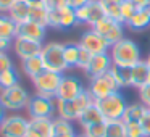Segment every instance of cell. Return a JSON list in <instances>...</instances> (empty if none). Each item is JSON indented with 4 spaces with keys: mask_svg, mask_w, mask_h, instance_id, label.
<instances>
[{
    "mask_svg": "<svg viewBox=\"0 0 150 137\" xmlns=\"http://www.w3.org/2000/svg\"><path fill=\"white\" fill-rule=\"evenodd\" d=\"M111 56V61L116 66H127L132 68L136 63H139L142 60V53H140V47L134 42L132 39L123 37L120 42L113 44L108 50Z\"/></svg>",
    "mask_w": 150,
    "mask_h": 137,
    "instance_id": "cell-1",
    "label": "cell"
},
{
    "mask_svg": "<svg viewBox=\"0 0 150 137\" xmlns=\"http://www.w3.org/2000/svg\"><path fill=\"white\" fill-rule=\"evenodd\" d=\"M94 97L91 95V92L86 89L81 95H78L73 100H57L55 98V107H57V116L63 118L68 121H78L79 116L82 114V111L94 103Z\"/></svg>",
    "mask_w": 150,
    "mask_h": 137,
    "instance_id": "cell-2",
    "label": "cell"
},
{
    "mask_svg": "<svg viewBox=\"0 0 150 137\" xmlns=\"http://www.w3.org/2000/svg\"><path fill=\"white\" fill-rule=\"evenodd\" d=\"M65 44L60 42H49L44 44L40 56H42V61L45 65L47 71H53V73H63L68 69V65L65 61Z\"/></svg>",
    "mask_w": 150,
    "mask_h": 137,
    "instance_id": "cell-3",
    "label": "cell"
},
{
    "mask_svg": "<svg viewBox=\"0 0 150 137\" xmlns=\"http://www.w3.org/2000/svg\"><path fill=\"white\" fill-rule=\"evenodd\" d=\"M97 107L100 108L102 114H103L105 121H116V119H123V114L126 111L127 102L124 98V95L120 90L115 92V94L108 95L105 98L100 100H95Z\"/></svg>",
    "mask_w": 150,
    "mask_h": 137,
    "instance_id": "cell-4",
    "label": "cell"
},
{
    "mask_svg": "<svg viewBox=\"0 0 150 137\" xmlns=\"http://www.w3.org/2000/svg\"><path fill=\"white\" fill-rule=\"evenodd\" d=\"M31 95L21 84L0 90V102L7 111H21L28 107Z\"/></svg>",
    "mask_w": 150,
    "mask_h": 137,
    "instance_id": "cell-5",
    "label": "cell"
},
{
    "mask_svg": "<svg viewBox=\"0 0 150 137\" xmlns=\"http://www.w3.org/2000/svg\"><path fill=\"white\" fill-rule=\"evenodd\" d=\"M62 79H63V74L53 73V71H47L45 69L44 73H40L39 76H36L31 81H33V85L36 89V94L49 97V98H55Z\"/></svg>",
    "mask_w": 150,
    "mask_h": 137,
    "instance_id": "cell-6",
    "label": "cell"
},
{
    "mask_svg": "<svg viewBox=\"0 0 150 137\" xmlns=\"http://www.w3.org/2000/svg\"><path fill=\"white\" fill-rule=\"evenodd\" d=\"M79 21L76 16V10L69 5L60 8H52L49 10V24L47 28H53V29H69V28L78 26Z\"/></svg>",
    "mask_w": 150,
    "mask_h": 137,
    "instance_id": "cell-7",
    "label": "cell"
},
{
    "mask_svg": "<svg viewBox=\"0 0 150 137\" xmlns=\"http://www.w3.org/2000/svg\"><path fill=\"white\" fill-rule=\"evenodd\" d=\"M123 28H124L123 23H120V21L113 20V18H110V16H103L92 29L97 31V32L108 42V45L111 47L113 44L120 42V40L124 37V29Z\"/></svg>",
    "mask_w": 150,
    "mask_h": 137,
    "instance_id": "cell-8",
    "label": "cell"
},
{
    "mask_svg": "<svg viewBox=\"0 0 150 137\" xmlns=\"http://www.w3.org/2000/svg\"><path fill=\"white\" fill-rule=\"evenodd\" d=\"M29 118H53L57 114L55 98H49L44 95H33L26 107Z\"/></svg>",
    "mask_w": 150,
    "mask_h": 137,
    "instance_id": "cell-9",
    "label": "cell"
},
{
    "mask_svg": "<svg viewBox=\"0 0 150 137\" xmlns=\"http://www.w3.org/2000/svg\"><path fill=\"white\" fill-rule=\"evenodd\" d=\"M89 92L91 95L94 97V100H100V98H105L108 95L115 94V92L120 90L116 81L113 79L111 73H105L102 76H97V78H92L91 79V84H89Z\"/></svg>",
    "mask_w": 150,
    "mask_h": 137,
    "instance_id": "cell-10",
    "label": "cell"
},
{
    "mask_svg": "<svg viewBox=\"0 0 150 137\" xmlns=\"http://www.w3.org/2000/svg\"><path fill=\"white\" fill-rule=\"evenodd\" d=\"M29 119L21 114H7L0 124V137H26Z\"/></svg>",
    "mask_w": 150,
    "mask_h": 137,
    "instance_id": "cell-11",
    "label": "cell"
},
{
    "mask_svg": "<svg viewBox=\"0 0 150 137\" xmlns=\"http://www.w3.org/2000/svg\"><path fill=\"white\" fill-rule=\"evenodd\" d=\"M78 44H79V47H81V49H84L86 52H89L91 55L107 53L108 50H110L108 42L97 32V31L92 29V28H91V29H87L84 34H82Z\"/></svg>",
    "mask_w": 150,
    "mask_h": 137,
    "instance_id": "cell-12",
    "label": "cell"
},
{
    "mask_svg": "<svg viewBox=\"0 0 150 137\" xmlns=\"http://www.w3.org/2000/svg\"><path fill=\"white\" fill-rule=\"evenodd\" d=\"M76 16H78L79 24H87V26L94 28L105 16V11L98 0H91L89 4L82 5L81 8L76 10Z\"/></svg>",
    "mask_w": 150,
    "mask_h": 137,
    "instance_id": "cell-13",
    "label": "cell"
},
{
    "mask_svg": "<svg viewBox=\"0 0 150 137\" xmlns=\"http://www.w3.org/2000/svg\"><path fill=\"white\" fill-rule=\"evenodd\" d=\"M84 85L74 76H65L63 74V79L60 82V87L57 90V100H73L78 95H81L84 92Z\"/></svg>",
    "mask_w": 150,
    "mask_h": 137,
    "instance_id": "cell-14",
    "label": "cell"
},
{
    "mask_svg": "<svg viewBox=\"0 0 150 137\" xmlns=\"http://www.w3.org/2000/svg\"><path fill=\"white\" fill-rule=\"evenodd\" d=\"M42 42H36V40L31 39H24V37H16L13 40V52L18 55V58L23 61V60H28L31 56L40 55L42 52Z\"/></svg>",
    "mask_w": 150,
    "mask_h": 137,
    "instance_id": "cell-15",
    "label": "cell"
},
{
    "mask_svg": "<svg viewBox=\"0 0 150 137\" xmlns=\"http://www.w3.org/2000/svg\"><path fill=\"white\" fill-rule=\"evenodd\" d=\"M113 66V61H111L110 53H98V55H92L91 61H89L87 68L84 69L86 76L89 79L97 78V76H102L105 73H108Z\"/></svg>",
    "mask_w": 150,
    "mask_h": 137,
    "instance_id": "cell-16",
    "label": "cell"
},
{
    "mask_svg": "<svg viewBox=\"0 0 150 137\" xmlns=\"http://www.w3.org/2000/svg\"><path fill=\"white\" fill-rule=\"evenodd\" d=\"M26 137H53V118H29Z\"/></svg>",
    "mask_w": 150,
    "mask_h": 137,
    "instance_id": "cell-17",
    "label": "cell"
},
{
    "mask_svg": "<svg viewBox=\"0 0 150 137\" xmlns=\"http://www.w3.org/2000/svg\"><path fill=\"white\" fill-rule=\"evenodd\" d=\"M45 31H47V26H42L39 23L28 20L24 23L18 24L16 37H24V39H31V40H36V42H42L45 39Z\"/></svg>",
    "mask_w": 150,
    "mask_h": 137,
    "instance_id": "cell-18",
    "label": "cell"
},
{
    "mask_svg": "<svg viewBox=\"0 0 150 137\" xmlns=\"http://www.w3.org/2000/svg\"><path fill=\"white\" fill-rule=\"evenodd\" d=\"M126 26L134 32H140L145 31L147 28H150V11L147 8H137V11L134 13V16L126 23Z\"/></svg>",
    "mask_w": 150,
    "mask_h": 137,
    "instance_id": "cell-19",
    "label": "cell"
},
{
    "mask_svg": "<svg viewBox=\"0 0 150 137\" xmlns=\"http://www.w3.org/2000/svg\"><path fill=\"white\" fill-rule=\"evenodd\" d=\"M105 118L102 114L100 108L97 107V103H92L82 111V114L79 116L78 123L81 124V127H87V126H92V124H97V123H103Z\"/></svg>",
    "mask_w": 150,
    "mask_h": 137,
    "instance_id": "cell-20",
    "label": "cell"
},
{
    "mask_svg": "<svg viewBox=\"0 0 150 137\" xmlns=\"http://www.w3.org/2000/svg\"><path fill=\"white\" fill-rule=\"evenodd\" d=\"M147 74H149V65L145 63V60H140L131 68V87L140 89L142 85H145Z\"/></svg>",
    "mask_w": 150,
    "mask_h": 137,
    "instance_id": "cell-21",
    "label": "cell"
},
{
    "mask_svg": "<svg viewBox=\"0 0 150 137\" xmlns=\"http://www.w3.org/2000/svg\"><path fill=\"white\" fill-rule=\"evenodd\" d=\"M21 68H23V73L29 79H34L36 76H39L40 73L45 71V65H44L42 56L40 55H36V56H31V58H28V60H23V61H21Z\"/></svg>",
    "mask_w": 150,
    "mask_h": 137,
    "instance_id": "cell-22",
    "label": "cell"
},
{
    "mask_svg": "<svg viewBox=\"0 0 150 137\" xmlns=\"http://www.w3.org/2000/svg\"><path fill=\"white\" fill-rule=\"evenodd\" d=\"M147 111H149V108L142 102H139V103H127L126 111L123 114V121L124 123H140V119L145 116Z\"/></svg>",
    "mask_w": 150,
    "mask_h": 137,
    "instance_id": "cell-23",
    "label": "cell"
},
{
    "mask_svg": "<svg viewBox=\"0 0 150 137\" xmlns=\"http://www.w3.org/2000/svg\"><path fill=\"white\" fill-rule=\"evenodd\" d=\"M29 10H31V7L24 2V0H18V2L13 4V7L10 8V11H8L7 15L16 24H21V23L29 20Z\"/></svg>",
    "mask_w": 150,
    "mask_h": 137,
    "instance_id": "cell-24",
    "label": "cell"
},
{
    "mask_svg": "<svg viewBox=\"0 0 150 137\" xmlns=\"http://www.w3.org/2000/svg\"><path fill=\"white\" fill-rule=\"evenodd\" d=\"M16 31H18V24L8 15H0V39L13 42L16 39Z\"/></svg>",
    "mask_w": 150,
    "mask_h": 137,
    "instance_id": "cell-25",
    "label": "cell"
},
{
    "mask_svg": "<svg viewBox=\"0 0 150 137\" xmlns=\"http://www.w3.org/2000/svg\"><path fill=\"white\" fill-rule=\"evenodd\" d=\"M110 73H111V76H113V79L116 81V84L120 89L131 87V68L113 65L110 69Z\"/></svg>",
    "mask_w": 150,
    "mask_h": 137,
    "instance_id": "cell-26",
    "label": "cell"
},
{
    "mask_svg": "<svg viewBox=\"0 0 150 137\" xmlns=\"http://www.w3.org/2000/svg\"><path fill=\"white\" fill-rule=\"evenodd\" d=\"M105 11V16H110L113 20L120 21L121 23V4H123V0H98Z\"/></svg>",
    "mask_w": 150,
    "mask_h": 137,
    "instance_id": "cell-27",
    "label": "cell"
},
{
    "mask_svg": "<svg viewBox=\"0 0 150 137\" xmlns=\"http://www.w3.org/2000/svg\"><path fill=\"white\" fill-rule=\"evenodd\" d=\"M79 52L81 47L79 44H65V61L68 68H78V60H79Z\"/></svg>",
    "mask_w": 150,
    "mask_h": 137,
    "instance_id": "cell-28",
    "label": "cell"
},
{
    "mask_svg": "<svg viewBox=\"0 0 150 137\" xmlns=\"http://www.w3.org/2000/svg\"><path fill=\"white\" fill-rule=\"evenodd\" d=\"M105 137H126V123L123 119L107 121Z\"/></svg>",
    "mask_w": 150,
    "mask_h": 137,
    "instance_id": "cell-29",
    "label": "cell"
},
{
    "mask_svg": "<svg viewBox=\"0 0 150 137\" xmlns=\"http://www.w3.org/2000/svg\"><path fill=\"white\" fill-rule=\"evenodd\" d=\"M16 84H20V73L15 68L5 71L4 74H0V90L2 89H10Z\"/></svg>",
    "mask_w": 150,
    "mask_h": 137,
    "instance_id": "cell-30",
    "label": "cell"
},
{
    "mask_svg": "<svg viewBox=\"0 0 150 137\" xmlns=\"http://www.w3.org/2000/svg\"><path fill=\"white\" fill-rule=\"evenodd\" d=\"M29 21H34V23H39L42 26H47L49 24V8L47 7H31Z\"/></svg>",
    "mask_w": 150,
    "mask_h": 137,
    "instance_id": "cell-31",
    "label": "cell"
},
{
    "mask_svg": "<svg viewBox=\"0 0 150 137\" xmlns=\"http://www.w3.org/2000/svg\"><path fill=\"white\" fill-rule=\"evenodd\" d=\"M57 134H76L73 123L58 116L53 118V136H57Z\"/></svg>",
    "mask_w": 150,
    "mask_h": 137,
    "instance_id": "cell-32",
    "label": "cell"
},
{
    "mask_svg": "<svg viewBox=\"0 0 150 137\" xmlns=\"http://www.w3.org/2000/svg\"><path fill=\"white\" fill-rule=\"evenodd\" d=\"M137 11V7L132 4V0H123V4H121V23L126 26V23L134 16V13Z\"/></svg>",
    "mask_w": 150,
    "mask_h": 137,
    "instance_id": "cell-33",
    "label": "cell"
},
{
    "mask_svg": "<svg viewBox=\"0 0 150 137\" xmlns=\"http://www.w3.org/2000/svg\"><path fill=\"white\" fill-rule=\"evenodd\" d=\"M105 132H107V121L82 127V134H86L87 137H105Z\"/></svg>",
    "mask_w": 150,
    "mask_h": 137,
    "instance_id": "cell-34",
    "label": "cell"
},
{
    "mask_svg": "<svg viewBox=\"0 0 150 137\" xmlns=\"http://www.w3.org/2000/svg\"><path fill=\"white\" fill-rule=\"evenodd\" d=\"M126 137H145L140 123H126Z\"/></svg>",
    "mask_w": 150,
    "mask_h": 137,
    "instance_id": "cell-35",
    "label": "cell"
},
{
    "mask_svg": "<svg viewBox=\"0 0 150 137\" xmlns=\"http://www.w3.org/2000/svg\"><path fill=\"white\" fill-rule=\"evenodd\" d=\"M13 68V61H11L8 52H0V74H4L5 71Z\"/></svg>",
    "mask_w": 150,
    "mask_h": 137,
    "instance_id": "cell-36",
    "label": "cell"
},
{
    "mask_svg": "<svg viewBox=\"0 0 150 137\" xmlns=\"http://www.w3.org/2000/svg\"><path fill=\"white\" fill-rule=\"evenodd\" d=\"M139 98L144 105L150 110V84H145L139 89Z\"/></svg>",
    "mask_w": 150,
    "mask_h": 137,
    "instance_id": "cell-37",
    "label": "cell"
},
{
    "mask_svg": "<svg viewBox=\"0 0 150 137\" xmlns=\"http://www.w3.org/2000/svg\"><path fill=\"white\" fill-rule=\"evenodd\" d=\"M92 55L89 52H86L84 49H81V52H79V60H78V68H81L82 71H84L86 68H87L89 61H91Z\"/></svg>",
    "mask_w": 150,
    "mask_h": 137,
    "instance_id": "cell-38",
    "label": "cell"
},
{
    "mask_svg": "<svg viewBox=\"0 0 150 137\" xmlns=\"http://www.w3.org/2000/svg\"><path fill=\"white\" fill-rule=\"evenodd\" d=\"M140 126H142V131L145 134V137H150V110L145 113V116L140 119Z\"/></svg>",
    "mask_w": 150,
    "mask_h": 137,
    "instance_id": "cell-39",
    "label": "cell"
},
{
    "mask_svg": "<svg viewBox=\"0 0 150 137\" xmlns=\"http://www.w3.org/2000/svg\"><path fill=\"white\" fill-rule=\"evenodd\" d=\"M45 5H47L49 10H52V8H60V7L68 5V0H47Z\"/></svg>",
    "mask_w": 150,
    "mask_h": 137,
    "instance_id": "cell-40",
    "label": "cell"
},
{
    "mask_svg": "<svg viewBox=\"0 0 150 137\" xmlns=\"http://www.w3.org/2000/svg\"><path fill=\"white\" fill-rule=\"evenodd\" d=\"M15 2L18 0H0V13H8Z\"/></svg>",
    "mask_w": 150,
    "mask_h": 137,
    "instance_id": "cell-41",
    "label": "cell"
},
{
    "mask_svg": "<svg viewBox=\"0 0 150 137\" xmlns=\"http://www.w3.org/2000/svg\"><path fill=\"white\" fill-rule=\"evenodd\" d=\"M89 2H91V0H68V5L73 7L74 10H78V8H81L82 5L89 4Z\"/></svg>",
    "mask_w": 150,
    "mask_h": 137,
    "instance_id": "cell-42",
    "label": "cell"
},
{
    "mask_svg": "<svg viewBox=\"0 0 150 137\" xmlns=\"http://www.w3.org/2000/svg\"><path fill=\"white\" fill-rule=\"evenodd\" d=\"M10 47H13V42H11V40L0 39V52H8Z\"/></svg>",
    "mask_w": 150,
    "mask_h": 137,
    "instance_id": "cell-43",
    "label": "cell"
},
{
    "mask_svg": "<svg viewBox=\"0 0 150 137\" xmlns=\"http://www.w3.org/2000/svg\"><path fill=\"white\" fill-rule=\"evenodd\" d=\"M29 7H47L45 2L47 0H24Z\"/></svg>",
    "mask_w": 150,
    "mask_h": 137,
    "instance_id": "cell-44",
    "label": "cell"
},
{
    "mask_svg": "<svg viewBox=\"0 0 150 137\" xmlns=\"http://www.w3.org/2000/svg\"><path fill=\"white\" fill-rule=\"evenodd\" d=\"M132 4L137 8H147L150 5V0H132Z\"/></svg>",
    "mask_w": 150,
    "mask_h": 137,
    "instance_id": "cell-45",
    "label": "cell"
},
{
    "mask_svg": "<svg viewBox=\"0 0 150 137\" xmlns=\"http://www.w3.org/2000/svg\"><path fill=\"white\" fill-rule=\"evenodd\" d=\"M5 116H7V110H5V107L2 105V102H0V124L5 119Z\"/></svg>",
    "mask_w": 150,
    "mask_h": 137,
    "instance_id": "cell-46",
    "label": "cell"
},
{
    "mask_svg": "<svg viewBox=\"0 0 150 137\" xmlns=\"http://www.w3.org/2000/svg\"><path fill=\"white\" fill-rule=\"evenodd\" d=\"M53 137H78V134H57Z\"/></svg>",
    "mask_w": 150,
    "mask_h": 137,
    "instance_id": "cell-47",
    "label": "cell"
},
{
    "mask_svg": "<svg viewBox=\"0 0 150 137\" xmlns=\"http://www.w3.org/2000/svg\"><path fill=\"white\" fill-rule=\"evenodd\" d=\"M147 84H150V66H149V74H147Z\"/></svg>",
    "mask_w": 150,
    "mask_h": 137,
    "instance_id": "cell-48",
    "label": "cell"
},
{
    "mask_svg": "<svg viewBox=\"0 0 150 137\" xmlns=\"http://www.w3.org/2000/svg\"><path fill=\"white\" fill-rule=\"evenodd\" d=\"M145 63H147V65L150 66V53H149V55H147V58H145Z\"/></svg>",
    "mask_w": 150,
    "mask_h": 137,
    "instance_id": "cell-49",
    "label": "cell"
},
{
    "mask_svg": "<svg viewBox=\"0 0 150 137\" xmlns=\"http://www.w3.org/2000/svg\"><path fill=\"white\" fill-rule=\"evenodd\" d=\"M78 137H87L86 134H78Z\"/></svg>",
    "mask_w": 150,
    "mask_h": 137,
    "instance_id": "cell-50",
    "label": "cell"
}]
</instances>
